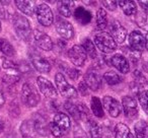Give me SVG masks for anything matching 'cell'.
Segmentation results:
<instances>
[{
    "mask_svg": "<svg viewBox=\"0 0 148 138\" xmlns=\"http://www.w3.org/2000/svg\"><path fill=\"white\" fill-rule=\"evenodd\" d=\"M74 19L81 25H87L91 21L92 14L90 11L85 9L84 7L79 6L74 10Z\"/></svg>",
    "mask_w": 148,
    "mask_h": 138,
    "instance_id": "e0dca14e",
    "label": "cell"
},
{
    "mask_svg": "<svg viewBox=\"0 0 148 138\" xmlns=\"http://www.w3.org/2000/svg\"><path fill=\"white\" fill-rule=\"evenodd\" d=\"M13 27H14L15 33L21 39L25 41H29L32 38L33 32L29 25V21L25 16L21 14H14L13 17Z\"/></svg>",
    "mask_w": 148,
    "mask_h": 138,
    "instance_id": "6da1fadb",
    "label": "cell"
},
{
    "mask_svg": "<svg viewBox=\"0 0 148 138\" xmlns=\"http://www.w3.org/2000/svg\"><path fill=\"white\" fill-rule=\"evenodd\" d=\"M73 136H74V138H88V135L86 134V132L78 125H76L74 127Z\"/></svg>",
    "mask_w": 148,
    "mask_h": 138,
    "instance_id": "d590c367",
    "label": "cell"
},
{
    "mask_svg": "<svg viewBox=\"0 0 148 138\" xmlns=\"http://www.w3.org/2000/svg\"><path fill=\"white\" fill-rule=\"evenodd\" d=\"M136 23L139 25L141 29L145 30L146 32H148V13L145 11H137L135 16Z\"/></svg>",
    "mask_w": 148,
    "mask_h": 138,
    "instance_id": "83f0119b",
    "label": "cell"
},
{
    "mask_svg": "<svg viewBox=\"0 0 148 138\" xmlns=\"http://www.w3.org/2000/svg\"><path fill=\"white\" fill-rule=\"evenodd\" d=\"M49 129H50V132L52 133V135H54L55 137H58V138L63 137V134H62V132L60 131V129L53 123V122H51V123H50Z\"/></svg>",
    "mask_w": 148,
    "mask_h": 138,
    "instance_id": "8d00e7d4",
    "label": "cell"
},
{
    "mask_svg": "<svg viewBox=\"0 0 148 138\" xmlns=\"http://www.w3.org/2000/svg\"><path fill=\"white\" fill-rule=\"evenodd\" d=\"M95 46L103 53H112L117 48V44L111 36V34L105 33V32L95 35Z\"/></svg>",
    "mask_w": 148,
    "mask_h": 138,
    "instance_id": "3957f363",
    "label": "cell"
},
{
    "mask_svg": "<svg viewBox=\"0 0 148 138\" xmlns=\"http://www.w3.org/2000/svg\"><path fill=\"white\" fill-rule=\"evenodd\" d=\"M73 1H59L58 3V11L61 15L65 17H70L72 14V8L74 7Z\"/></svg>",
    "mask_w": 148,
    "mask_h": 138,
    "instance_id": "44dd1931",
    "label": "cell"
},
{
    "mask_svg": "<svg viewBox=\"0 0 148 138\" xmlns=\"http://www.w3.org/2000/svg\"><path fill=\"white\" fill-rule=\"evenodd\" d=\"M36 13H37L38 21L42 25H44V27H50L53 23L54 21L53 11L50 8L49 5L45 4V3H42V4L38 5Z\"/></svg>",
    "mask_w": 148,
    "mask_h": 138,
    "instance_id": "5b68a950",
    "label": "cell"
},
{
    "mask_svg": "<svg viewBox=\"0 0 148 138\" xmlns=\"http://www.w3.org/2000/svg\"><path fill=\"white\" fill-rule=\"evenodd\" d=\"M0 51L8 57H11L15 54V50L13 46L7 40L3 39V38H0Z\"/></svg>",
    "mask_w": 148,
    "mask_h": 138,
    "instance_id": "f1b7e54d",
    "label": "cell"
},
{
    "mask_svg": "<svg viewBox=\"0 0 148 138\" xmlns=\"http://www.w3.org/2000/svg\"><path fill=\"white\" fill-rule=\"evenodd\" d=\"M3 138H16L13 134H6Z\"/></svg>",
    "mask_w": 148,
    "mask_h": 138,
    "instance_id": "f6af8a7d",
    "label": "cell"
},
{
    "mask_svg": "<svg viewBox=\"0 0 148 138\" xmlns=\"http://www.w3.org/2000/svg\"><path fill=\"white\" fill-rule=\"evenodd\" d=\"M53 123L57 126L60 129V131L62 132V134H65L69 131L70 127H71V122L70 119L68 118V116L64 113H57L54 117Z\"/></svg>",
    "mask_w": 148,
    "mask_h": 138,
    "instance_id": "2e32d148",
    "label": "cell"
},
{
    "mask_svg": "<svg viewBox=\"0 0 148 138\" xmlns=\"http://www.w3.org/2000/svg\"><path fill=\"white\" fill-rule=\"evenodd\" d=\"M139 5L141 6V8L143 9V11L148 13V1H139Z\"/></svg>",
    "mask_w": 148,
    "mask_h": 138,
    "instance_id": "60d3db41",
    "label": "cell"
},
{
    "mask_svg": "<svg viewBox=\"0 0 148 138\" xmlns=\"http://www.w3.org/2000/svg\"><path fill=\"white\" fill-rule=\"evenodd\" d=\"M111 62L112 65L123 74H126V73H128L130 71L129 62L126 59L125 56H123L122 54H116L115 56H113L111 59Z\"/></svg>",
    "mask_w": 148,
    "mask_h": 138,
    "instance_id": "9a60e30c",
    "label": "cell"
},
{
    "mask_svg": "<svg viewBox=\"0 0 148 138\" xmlns=\"http://www.w3.org/2000/svg\"><path fill=\"white\" fill-rule=\"evenodd\" d=\"M118 4L120 5V7L126 15H133L137 12V6H136V3L134 1L123 0V1H119Z\"/></svg>",
    "mask_w": 148,
    "mask_h": 138,
    "instance_id": "603a6c76",
    "label": "cell"
},
{
    "mask_svg": "<svg viewBox=\"0 0 148 138\" xmlns=\"http://www.w3.org/2000/svg\"><path fill=\"white\" fill-rule=\"evenodd\" d=\"M0 31H1V23H0Z\"/></svg>",
    "mask_w": 148,
    "mask_h": 138,
    "instance_id": "7dc6e473",
    "label": "cell"
},
{
    "mask_svg": "<svg viewBox=\"0 0 148 138\" xmlns=\"http://www.w3.org/2000/svg\"><path fill=\"white\" fill-rule=\"evenodd\" d=\"M124 114L129 119H134L138 116V106L136 101L130 95H126L122 99Z\"/></svg>",
    "mask_w": 148,
    "mask_h": 138,
    "instance_id": "9c48e42d",
    "label": "cell"
},
{
    "mask_svg": "<svg viewBox=\"0 0 148 138\" xmlns=\"http://www.w3.org/2000/svg\"><path fill=\"white\" fill-rule=\"evenodd\" d=\"M32 63H33L34 67L36 68V70L41 73H49L51 71V65H50V63L45 58L41 57V56H38V55L34 56L32 58Z\"/></svg>",
    "mask_w": 148,
    "mask_h": 138,
    "instance_id": "ac0fdd59",
    "label": "cell"
},
{
    "mask_svg": "<svg viewBox=\"0 0 148 138\" xmlns=\"http://www.w3.org/2000/svg\"><path fill=\"white\" fill-rule=\"evenodd\" d=\"M115 138H134V136L126 124L118 123L115 128Z\"/></svg>",
    "mask_w": 148,
    "mask_h": 138,
    "instance_id": "7402d4cb",
    "label": "cell"
},
{
    "mask_svg": "<svg viewBox=\"0 0 148 138\" xmlns=\"http://www.w3.org/2000/svg\"><path fill=\"white\" fill-rule=\"evenodd\" d=\"M55 81H56V84H57L58 91H59V93L63 97H67V99H75L77 97V91L72 85H70L68 83L65 76L62 73L60 72L56 73Z\"/></svg>",
    "mask_w": 148,
    "mask_h": 138,
    "instance_id": "277c9868",
    "label": "cell"
},
{
    "mask_svg": "<svg viewBox=\"0 0 148 138\" xmlns=\"http://www.w3.org/2000/svg\"><path fill=\"white\" fill-rule=\"evenodd\" d=\"M5 102V99H4V95H3V93H2V89H0V107L3 106Z\"/></svg>",
    "mask_w": 148,
    "mask_h": 138,
    "instance_id": "7bdbcfd3",
    "label": "cell"
},
{
    "mask_svg": "<svg viewBox=\"0 0 148 138\" xmlns=\"http://www.w3.org/2000/svg\"><path fill=\"white\" fill-rule=\"evenodd\" d=\"M37 83L41 93L48 99H56L58 91L53 85V83L44 76H39L37 78Z\"/></svg>",
    "mask_w": 148,
    "mask_h": 138,
    "instance_id": "52a82bcc",
    "label": "cell"
},
{
    "mask_svg": "<svg viewBox=\"0 0 148 138\" xmlns=\"http://www.w3.org/2000/svg\"><path fill=\"white\" fill-rule=\"evenodd\" d=\"M88 129L91 138H101L103 132H101V127L97 122L92 121L91 119L88 120Z\"/></svg>",
    "mask_w": 148,
    "mask_h": 138,
    "instance_id": "4dcf8cb0",
    "label": "cell"
},
{
    "mask_svg": "<svg viewBox=\"0 0 148 138\" xmlns=\"http://www.w3.org/2000/svg\"><path fill=\"white\" fill-rule=\"evenodd\" d=\"M5 13H6V11L3 8L2 3L0 2V17H1V19H5Z\"/></svg>",
    "mask_w": 148,
    "mask_h": 138,
    "instance_id": "b9f144b4",
    "label": "cell"
},
{
    "mask_svg": "<svg viewBox=\"0 0 148 138\" xmlns=\"http://www.w3.org/2000/svg\"><path fill=\"white\" fill-rule=\"evenodd\" d=\"M19 70L17 69H7L2 75V81L7 85H13L19 80Z\"/></svg>",
    "mask_w": 148,
    "mask_h": 138,
    "instance_id": "d6986e66",
    "label": "cell"
},
{
    "mask_svg": "<svg viewBox=\"0 0 148 138\" xmlns=\"http://www.w3.org/2000/svg\"><path fill=\"white\" fill-rule=\"evenodd\" d=\"M78 89H79V91L82 93V95H86L87 93H88V87H87L86 83H85L84 81L79 83Z\"/></svg>",
    "mask_w": 148,
    "mask_h": 138,
    "instance_id": "ab89813d",
    "label": "cell"
},
{
    "mask_svg": "<svg viewBox=\"0 0 148 138\" xmlns=\"http://www.w3.org/2000/svg\"><path fill=\"white\" fill-rule=\"evenodd\" d=\"M82 48L84 49L85 53L88 54L90 56V58H97V50H95V46L93 45V43L89 39H85L82 42Z\"/></svg>",
    "mask_w": 148,
    "mask_h": 138,
    "instance_id": "d6a6232c",
    "label": "cell"
},
{
    "mask_svg": "<svg viewBox=\"0 0 148 138\" xmlns=\"http://www.w3.org/2000/svg\"><path fill=\"white\" fill-rule=\"evenodd\" d=\"M139 103L146 114H148V89L145 91H142L139 97Z\"/></svg>",
    "mask_w": 148,
    "mask_h": 138,
    "instance_id": "836d02e7",
    "label": "cell"
},
{
    "mask_svg": "<svg viewBox=\"0 0 148 138\" xmlns=\"http://www.w3.org/2000/svg\"><path fill=\"white\" fill-rule=\"evenodd\" d=\"M145 48L148 51V34H147V36H146V39H145Z\"/></svg>",
    "mask_w": 148,
    "mask_h": 138,
    "instance_id": "bcb514c9",
    "label": "cell"
},
{
    "mask_svg": "<svg viewBox=\"0 0 148 138\" xmlns=\"http://www.w3.org/2000/svg\"><path fill=\"white\" fill-rule=\"evenodd\" d=\"M68 58L75 66H82L86 60V53L81 46L75 45L68 51Z\"/></svg>",
    "mask_w": 148,
    "mask_h": 138,
    "instance_id": "ba28073f",
    "label": "cell"
},
{
    "mask_svg": "<svg viewBox=\"0 0 148 138\" xmlns=\"http://www.w3.org/2000/svg\"><path fill=\"white\" fill-rule=\"evenodd\" d=\"M61 67L63 68V69H65L68 76H69L71 79H76L77 77L79 76V71L76 70V69H74V68H72V67H69L67 64H63V65H61Z\"/></svg>",
    "mask_w": 148,
    "mask_h": 138,
    "instance_id": "e575fe53",
    "label": "cell"
},
{
    "mask_svg": "<svg viewBox=\"0 0 148 138\" xmlns=\"http://www.w3.org/2000/svg\"><path fill=\"white\" fill-rule=\"evenodd\" d=\"M103 106L108 111V113L113 118H117L121 114L122 106L119 102L110 95H106L103 99Z\"/></svg>",
    "mask_w": 148,
    "mask_h": 138,
    "instance_id": "30bf717a",
    "label": "cell"
},
{
    "mask_svg": "<svg viewBox=\"0 0 148 138\" xmlns=\"http://www.w3.org/2000/svg\"><path fill=\"white\" fill-rule=\"evenodd\" d=\"M3 129H4V123L2 122V120L0 119V133L3 131Z\"/></svg>",
    "mask_w": 148,
    "mask_h": 138,
    "instance_id": "ee69618b",
    "label": "cell"
},
{
    "mask_svg": "<svg viewBox=\"0 0 148 138\" xmlns=\"http://www.w3.org/2000/svg\"><path fill=\"white\" fill-rule=\"evenodd\" d=\"M65 110L72 116V118L75 119V121H79V119H81L80 112H79L78 106H75L74 104H72L71 102H66L64 105Z\"/></svg>",
    "mask_w": 148,
    "mask_h": 138,
    "instance_id": "f546056e",
    "label": "cell"
},
{
    "mask_svg": "<svg viewBox=\"0 0 148 138\" xmlns=\"http://www.w3.org/2000/svg\"><path fill=\"white\" fill-rule=\"evenodd\" d=\"M97 25L99 30H105L108 25L107 12L103 8H99L97 11Z\"/></svg>",
    "mask_w": 148,
    "mask_h": 138,
    "instance_id": "1f68e13d",
    "label": "cell"
},
{
    "mask_svg": "<svg viewBox=\"0 0 148 138\" xmlns=\"http://www.w3.org/2000/svg\"><path fill=\"white\" fill-rule=\"evenodd\" d=\"M14 3L21 12H23L27 15H29V16L33 15L37 10L35 4L32 1H15Z\"/></svg>",
    "mask_w": 148,
    "mask_h": 138,
    "instance_id": "ffe728a7",
    "label": "cell"
},
{
    "mask_svg": "<svg viewBox=\"0 0 148 138\" xmlns=\"http://www.w3.org/2000/svg\"><path fill=\"white\" fill-rule=\"evenodd\" d=\"M101 3L103 4V6L107 7V9H109V10H111V11L115 10V9L117 8V4H118L117 1H109V0H107V1H101Z\"/></svg>",
    "mask_w": 148,
    "mask_h": 138,
    "instance_id": "f35d334b",
    "label": "cell"
},
{
    "mask_svg": "<svg viewBox=\"0 0 148 138\" xmlns=\"http://www.w3.org/2000/svg\"><path fill=\"white\" fill-rule=\"evenodd\" d=\"M40 95L37 89L29 82H25L21 89V101L27 107H36L40 103Z\"/></svg>",
    "mask_w": 148,
    "mask_h": 138,
    "instance_id": "7a4b0ae2",
    "label": "cell"
},
{
    "mask_svg": "<svg viewBox=\"0 0 148 138\" xmlns=\"http://www.w3.org/2000/svg\"><path fill=\"white\" fill-rule=\"evenodd\" d=\"M1 60H2V67L4 68L5 70H7V69H17V68H18L17 65H15L12 61H9L6 58L3 57Z\"/></svg>",
    "mask_w": 148,
    "mask_h": 138,
    "instance_id": "74e56055",
    "label": "cell"
},
{
    "mask_svg": "<svg viewBox=\"0 0 148 138\" xmlns=\"http://www.w3.org/2000/svg\"><path fill=\"white\" fill-rule=\"evenodd\" d=\"M111 36L115 40L116 43H123L127 36V30L121 25L118 21H114L110 25Z\"/></svg>",
    "mask_w": 148,
    "mask_h": 138,
    "instance_id": "4fadbf2b",
    "label": "cell"
},
{
    "mask_svg": "<svg viewBox=\"0 0 148 138\" xmlns=\"http://www.w3.org/2000/svg\"><path fill=\"white\" fill-rule=\"evenodd\" d=\"M55 27L57 33L61 36L63 39L70 40L74 37V29L73 25L62 17H57L55 21Z\"/></svg>",
    "mask_w": 148,
    "mask_h": 138,
    "instance_id": "8992f818",
    "label": "cell"
},
{
    "mask_svg": "<svg viewBox=\"0 0 148 138\" xmlns=\"http://www.w3.org/2000/svg\"><path fill=\"white\" fill-rule=\"evenodd\" d=\"M60 138H68V137H65V136H63V137H60Z\"/></svg>",
    "mask_w": 148,
    "mask_h": 138,
    "instance_id": "c3c4849f",
    "label": "cell"
},
{
    "mask_svg": "<svg viewBox=\"0 0 148 138\" xmlns=\"http://www.w3.org/2000/svg\"><path fill=\"white\" fill-rule=\"evenodd\" d=\"M84 82L91 91H97L101 87V78L99 74L95 70H88L84 76Z\"/></svg>",
    "mask_w": 148,
    "mask_h": 138,
    "instance_id": "5bb4252c",
    "label": "cell"
},
{
    "mask_svg": "<svg viewBox=\"0 0 148 138\" xmlns=\"http://www.w3.org/2000/svg\"><path fill=\"white\" fill-rule=\"evenodd\" d=\"M129 44L132 50L141 52L145 49V38L139 31H133L129 35Z\"/></svg>",
    "mask_w": 148,
    "mask_h": 138,
    "instance_id": "7c38bea8",
    "label": "cell"
},
{
    "mask_svg": "<svg viewBox=\"0 0 148 138\" xmlns=\"http://www.w3.org/2000/svg\"><path fill=\"white\" fill-rule=\"evenodd\" d=\"M103 79L105 81L110 85H116L119 84L123 81L121 75H119L118 73H116L115 71H108L103 74Z\"/></svg>",
    "mask_w": 148,
    "mask_h": 138,
    "instance_id": "4316f807",
    "label": "cell"
},
{
    "mask_svg": "<svg viewBox=\"0 0 148 138\" xmlns=\"http://www.w3.org/2000/svg\"><path fill=\"white\" fill-rule=\"evenodd\" d=\"M91 111H92L93 115L97 118H103L105 113H103V103L99 101V97H91Z\"/></svg>",
    "mask_w": 148,
    "mask_h": 138,
    "instance_id": "484cf974",
    "label": "cell"
},
{
    "mask_svg": "<svg viewBox=\"0 0 148 138\" xmlns=\"http://www.w3.org/2000/svg\"><path fill=\"white\" fill-rule=\"evenodd\" d=\"M21 134H23V138H34V133H35V132L37 133L33 121L23 122V123L21 124Z\"/></svg>",
    "mask_w": 148,
    "mask_h": 138,
    "instance_id": "d4e9b609",
    "label": "cell"
},
{
    "mask_svg": "<svg viewBox=\"0 0 148 138\" xmlns=\"http://www.w3.org/2000/svg\"><path fill=\"white\" fill-rule=\"evenodd\" d=\"M34 39H35L36 45L40 48V49L44 50V51H51L53 49V41L52 39L47 35V34L43 33L40 31H35L34 34Z\"/></svg>",
    "mask_w": 148,
    "mask_h": 138,
    "instance_id": "8fae6325",
    "label": "cell"
},
{
    "mask_svg": "<svg viewBox=\"0 0 148 138\" xmlns=\"http://www.w3.org/2000/svg\"><path fill=\"white\" fill-rule=\"evenodd\" d=\"M148 138V124L143 120H140L135 124V137Z\"/></svg>",
    "mask_w": 148,
    "mask_h": 138,
    "instance_id": "cb8c5ba5",
    "label": "cell"
}]
</instances>
